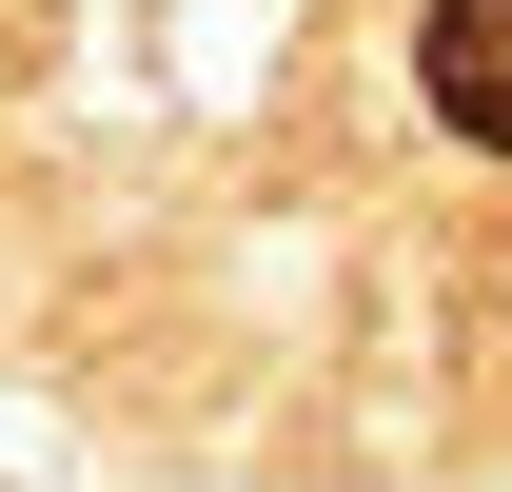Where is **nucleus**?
Instances as JSON below:
<instances>
[{"instance_id": "f257e3e1", "label": "nucleus", "mask_w": 512, "mask_h": 492, "mask_svg": "<svg viewBox=\"0 0 512 492\" xmlns=\"http://www.w3.org/2000/svg\"><path fill=\"white\" fill-rule=\"evenodd\" d=\"M414 79H434V119L473 138V158H512V0H434Z\"/></svg>"}]
</instances>
